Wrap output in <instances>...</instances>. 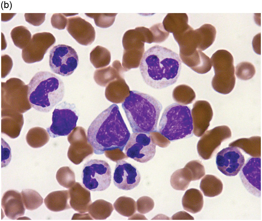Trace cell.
I'll return each instance as SVG.
<instances>
[{"label":"cell","instance_id":"6da1fadb","mask_svg":"<svg viewBox=\"0 0 262 221\" xmlns=\"http://www.w3.org/2000/svg\"><path fill=\"white\" fill-rule=\"evenodd\" d=\"M130 135L118 106L113 104L91 123L87 138L94 153L101 155L117 149L123 151Z\"/></svg>","mask_w":262,"mask_h":221},{"label":"cell","instance_id":"7a4b0ae2","mask_svg":"<svg viewBox=\"0 0 262 221\" xmlns=\"http://www.w3.org/2000/svg\"><path fill=\"white\" fill-rule=\"evenodd\" d=\"M181 68L182 61L178 54L156 45L144 53L139 69L145 82L153 88L159 89L175 83Z\"/></svg>","mask_w":262,"mask_h":221},{"label":"cell","instance_id":"3957f363","mask_svg":"<svg viewBox=\"0 0 262 221\" xmlns=\"http://www.w3.org/2000/svg\"><path fill=\"white\" fill-rule=\"evenodd\" d=\"M121 106L133 132L150 133L157 131L163 107L156 99L148 94L132 90Z\"/></svg>","mask_w":262,"mask_h":221},{"label":"cell","instance_id":"277c9868","mask_svg":"<svg viewBox=\"0 0 262 221\" xmlns=\"http://www.w3.org/2000/svg\"><path fill=\"white\" fill-rule=\"evenodd\" d=\"M27 98L38 111L48 113L63 98L64 83L58 76L47 71L36 73L28 85Z\"/></svg>","mask_w":262,"mask_h":221},{"label":"cell","instance_id":"5b68a950","mask_svg":"<svg viewBox=\"0 0 262 221\" xmlns=\"http://www.w3.org/2000/svg\"><path fill=\"white\" fill-rule=\"evenodd\" d=\"M193 130L189 107L174 103L165 108L159 123L158 132L169 141L190 138L193 135Z\"/></svg>","mask_w":262,"mask_h":221},{"label":"cell","instance_id":"8992f818","mask_svg":"<svg viewBox=\"0 0 262 221\" xmlns=\"http://www.w3.org/2000/svg\"><path fill=\"white\" fill-rule=\"evenodd\" d=\"M210 59L215 74L211 82L213 88L222 94L229 93L235 83L233 56L227 50H219L213 54Z\"/></svg>","mask_w":262,"mask_h":221},{"label":"cell","instance_id":"52a82bcc","mask_svg":"<svg viewBox=\"0 0 262 221\" xmlns=\"http://www.w3.org/2000/svg\"><path fill=\"white\" fill-rule=\"evenodd\" d=\"M111 170L105 161L91 159L84 164L82 170V183L86 188L93 191H102L110 186Z\"/></svg>","mask_w":262,"mask_h":221},{"label":"cell","instance_id":"ba28073f","mask_svg":"<svg viewBox=\"0 0 262 221\" xmlns=\"http://www.w3.org/2000/svg\"><path fill=\"white\" fill-rule=\"evenodd\" d=\"M79 114L75 105L65 101L58 104L52 113V123L47 130L51 138L69 135L76 127Z\"/></svg>","mask_w":262,"mask_h":221},{"label":"cell","instance_id":"9c48e42d","mask_svg":"<svg viewBox=\"0 0 262 221\" xmlns=\"http://www.w3.org/2000/svg\"><path fill=\"white\" fill-rule=\"evenodd\" d=\"M78 55L71 47L64 44L53 46L49 52V65L54 73L62 76L71 74L78 64Z\"/></svg>","mask_w":262,"mask_h":221},{"label":"cell","instance_id":"30bf717a","mask_svg":"<svg viewBox=\"0 0 262 221\" xmlns=\"http://www.w3.org/2000/svg\"><path fill=\"white\" fill-rule=\"evenodd\" d=\"M156 145L150 133L133 132L125 147V154L127 158L140 163H145L154 156Z\"/></svg>","mask_w":262,"mask_h":221},{"label":"cell","instance_id":"8fae6325","mask_svg":"<svg viewBox=\"0 0 262 221\" xmlns=\"http://www.w3.org/2000/svg\"><path fill=\"white\" fill-rule=\"evenodd\" d=\"M230 128L225 126L216 127L204 133L198 142L197 149L199 156L207 160L212 157L221 142L230 138Z\"/></svg>","mask_w":262,"mask_h":221},{"label":"cell","instance_id":"7c38bea8","mask_svg":"<svg viewBox=\"0 0 262 221\" xmlns=\"http://www.w3.org/2000/svg\"><path fill=\"white\" fill-rule=\"evenodd\" d=\"M56 41L55 38L50 33L43 32L34 34L29 43L22 50V58L27 63L40 61Z\"/></svg>","mask_w":262,"mask_h":221},{"label":"cell","instance_id":"4fadbf2b","mask_svg":"<svg viewBox=\"0 0 262 221\" xmlns=\"http://www.w3.org/2000/svg\"><path fill=\"white\" fill-rule=\"evenodd\" d=\"M70 144L67 152L69 160L74 164H80L93 153V149L87 141L84 129L77 127L68 135Z\"/></svg>","mask_w":262,"mask_h":221},{"label":"cell","instance_id":"5bb4252c","mask_svg":"<svg viewBox=\"0 0 262 221\" xmlns=\"http://www.w3.org/2000/svg\"><path fill=\"white\" fill-rule=\"evenodd\" d=\"M244 156L236 147L229 146L218 152L216 162L218 169L228 176L236 175L245 164Z\"/></svg>","mask_w":262,"mask_h":221},{"label":"cell","instance_id":"9a60e30c","mask_svg":"<svg viewBox=\"0 0 262 221\" xmlns=\"http://www.w3.org/2000/svg\"><path fill=\"white\" fill-rule=\"evenodd\" d=\"M240 171L239 176L246 190L252 195L260 197L261 194V158H249Z\"/></svg>","mask_w":262,"mask_h":221},{"label":"cell","instance_id":"2e32d148","mask_svg":"<svg viewBox=\"0 0 262 221\" xmlns=\"http://www.w3.org/2000/svg\"><path fill=\"white\" fill-rule=\"evenodd\" d=\"M113 174L114 185L118 188L125 190H132L137 186L141 176L136 168L123 160L118 161Z\"/></svg>","mask_w":262,"mask_h":221},{"label":"cell","instance_id":"e0dca14e","mask_svg":"<svg viewBox=\"0 0 262 221\" xmlns=\"http://www.w3.org/2000/svg\"><path fill=\"white\" fill-rule=\"evenodd\" d=\"M67 20V30L78 42L86 46L94 41L95 31L90 23L78 16L70 17Z\"/></svg>","mask_w":262,"mask_h":221},{"label":"cell","instance_id":"ac0fdd59","mask_svg":"<svg viewBox=\"0 0 262 221\" xmlns=\"http://www.w3.org/2000/svg\"><path fill=\"white\" fill-rule=\"evenodd\" d=\"M193 127V132L199 137L203 135L209 127L213 115L211 105L205 100L196 101L191 110Z\"/></svg>","mask_w":262,"mask_h":221},{"label":"cell","instance_id":"d6986e66","mask_svg":"<svg viewBox=\"0 0 262 221\" xmlns=\"http://www.w3.org/2000/svg\"><path fill=\"white\" fill-rule=\"evenodd\" d=\"M1 205L5 215L10 219H17L24 214L25 208L21 194L16 190L6 192L2 196Z\"/></svg>","mask_w":262,"mask_h":221},{"label":"cell","instance_id":"ffe728a7","mask_svg":"<svg viewBox=\"0 0 262 221\" xmlns=\"http://www.w3.org/2000/svg\"><path fill=\"white\" fill-rule=\"evenodd\" d=\"M152 35L149 29L139 27L128 30L123 36L122 43L124 49L144 48V43H152Z\"/></svg>","mask_w":262,"mask_h":221},{"label":"cell","instance_id":"44dd1931","mask_svg":"<svg viewBox=\"0 0 262 221\" xmlns=\"http://www.w3.org/2000/svg\"><path fill=\"white\" fill-rule=\"evenodd\" d=\"M68 190L71 208L81 213L87 212L92 202L90 191L78 182H75Z\"/></svg>","mask_w":262,"mask_h":221},{"label":"cell","instance_id":"7402d4cb","mask_svg":"<svg viewBox=\"0 0 262 221\" xmlns=\"http://www.w3.org/2000/svg\"><path fill=\"white\" fill-rule=\"evenodd\" d=\"M124 72L120 61L116 60L111 65L96 69L94 73L93 78L97 84L106 87L116 79L124 77Z\"/></svg>","mask_w":262,"mask_h":221},{"label":"cell","instance_id":"603a6c76","mask_svg":"<svg viewBox=\"0 0 262 221\" xmlns=\"http://www.w3.org/2000/svg\"><path fill=\"white\" fill-rule=\"evenodd\" d=\"M180 57L184 63L198 74L206 73L211 69L212 65L210 59L199 50Z\"/></svg>","mask_w":262,"mask_h":221},{"label":"cell","instance_id":"cb8c5ba5","mask_svg":"<svg viewBox=\"0 0 262 221\" xmlns=\"http://www.w3.org/2000/svg\"><path fill=\"white\" fill-rule=\"evenodd\" d=\"M130 91L124 77H121L111 81L106 86L105 94L108 100L118 104L124 101L129 95Z\"/></svg>","mask_w":262,"mask_h":221},{"label":"cell","instance_id":"d4e9b609","mask_svg":"<svg viewBox=\"0 0 262 221\" xmlns=\"http://www.w3.org/2000/svg\"><path fill=\"white\" fill-rule=\"evenodd\" d=\"M1 132L11 138H15L20 135L24 124L23 115L19 113L1 114Z\"/></svg>","mask_w":262,"mask_h":221},{"label":"cell","instance_id":"484cf974","mask_svg":"<svg viewBox=\"0 0 262 221\" xmlns=\"http://www.w3.org/2000/svg\"><path fill=\"white\" fill-rule=\"evenodd\" d=\"M69 198L68 190L56 191L49 193L45 198L44 203L50 211L58 212L71 208L68 203Z\"/></svg>","mask_w":262,"mask_h":221},{"label":"cell","instance_id":"4316f807","mask_svg":"<svg viewBox=\"0 0 262 221\" xmlns=\"http://www.w3.org/2000/svg\"><path fill=\"white\" fill-rule=\"evenodd\" d=\"M188 18L186 13H169L164 18L163 25L165 30L173 35L185 30L189 26Z\"/></svg>","mask_w":262,"mask_h":221},{"label":"cell","instance_id":"83f0119b","mask_svg":"<svg viewBox=\"0 0 262 221\" xmlns=\"http://www.w3.org/2000/svg\"><path fill=\"white\" fill-rule=\"evenodd\" d=\"M184 209L192 213H196L202 209L204 204L203 195L198 190L192 188L187 190L182 199Z\"/></svg>","mask_w":262,"mask_h":221},{"label":"cell","instance_id":"f1b7e54d","mask_svg":"<svg viewBox=\"0 0 262 221\" xmlns=\"http://www.w3.org/2000/svg\"><path fill=\"white\" fill-rule=\"evenodd\" d=\"M200 187L205 196L213 197L221 193L223 184L220 179L216 176L208 174L201 179Z\"/></svg>","mask_w":262,"mask_h":221},{"label":"cell","instance_id":"f546056e","mask_svg":"<svg viewBox=\"0 0 262 221\" xmlns=\"http://www.w3.org/2000/svg\"><path fill=\"white\" fill-rule=\"evenodd\" d=\"M229 146L237 147L253 157H261L260 137L253 136L249 138L239 139L230 143Z\"/></svg>","mask_w":262,"mask_h":221},{"label":"cell","instance_id":"4dcf8cb0","mask_svg":"<svg viewBox=\"0 0 262 221\" xmlns=\"http://www.w3.org/2000/svg\"><path fill=\"white\" fill-rule=\"evenodd\" d=\"M114 210L112 204L104 200H96L89 205L88 211L92 218L97 220L106 219Z\"/></svg>","mask_w":262,"mask_h":221},{"label":"cell","instance_id":"1f68e13d","mask_svg":"<svg viewBox=\"0 0 262 221\" xmlns=\"http://www.w3.org/2000/svg\"><path fill=\"white\" fill-rule=\"evenodd\" d=\"M144 51L145 48L124 49L122 66L125 72L139 67Z\"/></svg>","mask_w":262,"mask_h":221},{"label":"cell","instance_id":"d6a6232c","mask_svg":"<svg viewBox=\"0 0 262 221\" xmlns=\"http://www.w3.org/2000/svg\"><path fill=\"white\" fill-rule=\"evenodd\" d=\"M49 135L47 130L39 127L30 129L26 136V140L28 145L33 148L41 147L49 141Z\"/></svg>","mask_w":262,"mask_h":221},{"label":"cell","instance_id":"836d02e7","mask_svg":"<svg viewBox=\"0 0 262 221\" xmlns=\"http://www.w3.org/2000/svg\"><path fill=\"white\" fill-rule=\"evenodd\" d=\"M198 36L199 45L198 50L204 51L214 42L216 33L215 27L209 24H205L196 29Z\"/></svg>","mask_w":262,"mask_h":221},{"label":"cell","instance_id":"e575fe53","mask_svg":"<svg viewBox=\"0 0 262 221\" xmlns=\"http://www.w3.org/2000/svg\"><path fill=\"white\" fill-rule=\"evenodd\" d=\"M110 52L106 48L97 46L91 51L90 55L91 63L96 68L108 65L111 61Z\"/></svg>","mask_w":262,"mask_h":221},{"label":"cell","instance_id":"d590c367","mask_svg":"<svg viewBox=\"0 0 262 221\" xmlns=\"http://www.w3.org/2000/svg\"><path fill=\"white\" fill-rule=\"evenodd\" d=\"M172 97L179 104L187 105L192 103L195 100V94L192 89L186 85H179L176 87L172 92Z\"/></svg>","mask_w":262,"mask_h":221},{"label":"cell","instance_id":"8d00e7d4","mask_svg":"<svg viewBox=\"0 0 262 221\" xmlns=\"http://www.w3.org/2000/svg\"><path fill=\"white\" fill-rule=\"evenodd\" d=\"M113 206L119 214L128 217L134 214L137 210L136 202L134 200L126 196H121L117 199Z\"/></svg>","mask_w":262,"mask_h":221},{"label":"cell","instance_id":"74e56055","mask_svg":"<svg viewBox=\"0 0 262 221\" xmlns=\"http://www.w3.org/2000/svg\"><path fill=\"white\" fill-rule=\"evenodd\" d=\"M10 35L14 45L21 49L25 48L31 40V34L25 27L20 26L14 28Z\"/></svg>","mask_w":262,"mask_h":221},{"label":"cell","instance_id":"f35d334b","mask_svg":"<svg viewBox=\"0 0 262 221\" xmlns=\"http://www.w3.org/2000/svg\"><path fill=\"white\" fill-rule=\"evenodd\" d=\"M25 208L33 210L38 208L43 203V198L36 191L30 189L23 190L21 192Z\"/></svg>","mask_w":262,"mask_h":221},{"label":"cell","instance_id":"ab89813d","mask_svg":"<svg viewBox=\"0 0 262 221\" xmlns=\"http://www.w3.org/2000/svg\"><path fill=\"white\" fill-rule=\"evenodd\" d=\"M187 176L190 180H199L205 175L204 166L199 160H193L187 164L183 168Z\"/></svg>","mask_w":262,"mask_h":221},{"label":"cell","instance_id":"60d3db41","mask_svg":"<svg viewBox=\"0 0 262 221\" xmlns=\"http://www.w3.org/2000/svg\"><path fill=\"white\" fill-rule=\"evenodd\" d=\"M56 178L60 185L67 188H70L75 183V173L68 166L60 168L57 172Z\"/></svg>","mask_w":262,"mask_h":221},{"label":"cell","instance_id":"b9f144b4","mask_svg":"<svg viewBox=\"0 0 262 221\" xmlns=\"http://www.w3.org/2000/svg\"><path fill=\"white\" fill-rule=\"evenodd\" d=\"M190 181L183 168L175 171L171 175L170 180L171 185L174 189L182 191L187 188Z\"/></svg>","mask_w":262,"mask_h":221},{"label":"cell","instance_id":"7bdbcfd3","mask_svg":"<svg viewBox=\"0 0 262 221\" xmlns=\"http://www.w3.org/2000/svg\"><path fill=\"white\" fill-rule=\"evenodd\" d=\"M117 13H85L87 16L93 18L96 25L102 28H107L114 23Z\"/></svg>","mask_w":262,"mask_h":221},{"label":"cell","instance_id":"ee69618b","mask_svg":"<svg viewBox=\"0 0 262 221\" xmlns=\"http://www.w3.org/2000/svg\"><path fill=\"white\" fill-rule=\"evenodd\" d=\"M255 73L254 67L250 62H241L236 67V75L237 78L242 80H247L251 79Z\"/></svg>","mask_w":262,"mask_h":221},{"label":"cell","instance_id":"f6af8a7d","mask_svg":"<svg viewBox=\"0 0 262 221\" xmlns=\"http://www.w3.org/2000/svg\"><path fill=\"white\" fill-rule=\"evenodd\" d=\"M149 29L152 33L154 43H160L164 42L169 35V33L165 30L162 23L155 24Z\"/></svg>","mask_w":262,"mask_h":221},{"label":"cell","instance_id":"bcb514c9","mask_svg":"<svg viewBox=\"0 0 262 221\" xmlns=\"http://www.w3.org/2000/svg\"><path fill=\"white\" fill-rule=\"evenodd\" d=\"M137 211L142 214L146 213L153 208L154 202L150 197L144 196L139 198L136 202Z\"/></svg>","mask_w":262,"mask_h":221},{"label":"cell","instance_id":"7dc6e473","mask_svg":"<svg viewBox=\"0 0 262 221\" xmlns=\"http://www.w3.org/2000/svg\"><path fill=\"white\" fill-rule=\"evenodd\" d=\"M67 22V19L62 13L54 14L51 18L52 26L54 28L59 30L64 29Z\"/></svg>","mask_w":262,"mask_h":221},{"label":"cell","instance_id":"c3c4849f","mask_svg":"<svg viewBox=\"0 0 262 221\" xmlns=\"http://www.w3.org/2000/svg\"><path fill=\"white\" fill-rule=\"evenodd\" d=\"M46 13H25L24 16L26 21L34 26L41 25L45 20Z\"/></svg>","mask_w":262,"mask_h":221},{"label":"cell","instance_id":"681fc988","mask_svg":"<svg viewBox=\"0 0 262 221\" xmlns=\"http://www.w3.org/2000/svg\"><path fill=\"white\" fill-rule=\"evenodd\" d=\"M1 167L6 166L11 159V150L9 145L1 138Z\"/></svg>","mask_w":262,"mask_h":221},{"label":"cell","instance_id":"f907efd6","mask_svg":"<svg viewBox=\"0 0 262 221\" xmlns=\"http://www.w3.org/2000/svg\"><path fill=\"white\" fill-rule=\"evenodd\" d=\"M4 14L5 15L4 13ZM6 16H5L3 13L1 14V21H7L11 19L16 14V13H8V16H7L6 13L5 14Z\"/></svg>","mask_w":262,"mask_h":221}]
</instances>
